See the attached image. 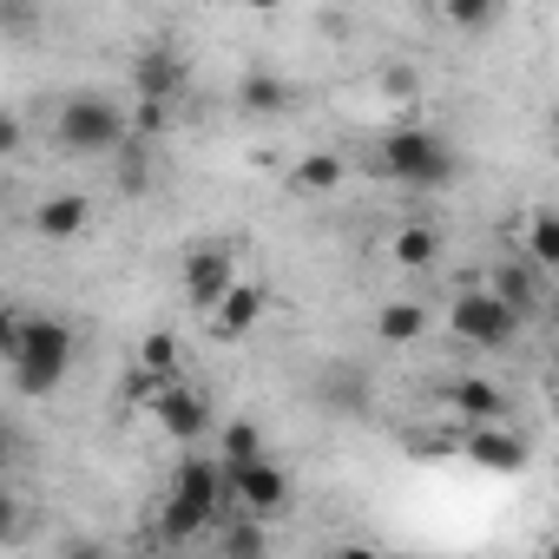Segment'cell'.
Wrapping results in <instances>:
<instances>
[{
	"label": "cell",
	"mask_w": 559,
	"mask_h": 559,
	"mask_svg": "<svg viewBox=\"0 0 559 559\" xmlns=\"http://www.w3.org/2000/svg\"><path fill=\"white\" fill-rule=\"evenodd\" d=\"M552 376H559V356H552Z\"/></svg>",
	"instance_id": "cell-27"
},
{
	"label": "cell",
	"mask_w": 559,
	"mask_h": 559,
	"mask_svg": "<svg viewBox=\"0 0 559 559\" xmlns=\"http://www.w3.org/2000/svg\"><path fill=\"white\" fill-rule=\"evenodd\" d=\"M230 493H237V513H257V520H270V513L290 507V480H284V467H276L270 454L230 467Z\"/></svg>",
	"instance_id": "cell-7"
},
{
	"label": "cell",
	"mask_w": 559,
	"mask_h": 559,
	"mask_svg": "<svg viewBox=\"0 0 559 559\" xmlns=\"http://www.w3.org/2000/svg\"><path fill=\"white\" fill-rule=\"evenodd\" d=\"M165 132V99H139L132 112V139H158Z\"/></svg>",
	"instance_id": "cell-24"
},
{
	"label": "cell",
	"mask_w": 559,
	"mask_h": 559,
	"mask_svg": "<svg viewBox=\"0 0 559 559\" xmlns=\"http://www.w3.org/2000/svg\"><path fill=\"white\" fill-rule=\"evenodd\" d=\"M493 290H500L520 317H526V310H533V297H539V284H533V270H526V263H500V270H493Z\"/></svg>",
	"instance_id": "cell-21"
},
{
	"label": "cell",
	"mask_w": 559,
	"mask_h": 559,
	"mask_svg": "<svg viewBox=\"0 0 559 559\" xmlns=\"http://www.w3.org/2000/svg\"><path fill=\"white\" fill-rule=\"evenodd\" d=\"M230 284H237V243H191V257H185V304L198 317H211Z\"/></svg>",
	"instance_id": "cell-6"
},
{
	"label": "cell",
	"mask_w": 559,
	"mask_h": 559,
	"mask_svg": "<svg viewBox=\"0 0 559 559\" xmlns=\"http://www.w3.org/2000/svg\"><path fill=\"white\" fill-rule=\"evenodd\" d=\"M448 330H454L467 349H507V343L520 336V310H513L500 290H467V297H454Z\"/></svg>",
	"instance_id": "cell-5"
},
{
	"label": "cell",
	"mask_w": 559,
	"mask_h": 559,
	"mask_svg": "<svg viewBox=\"0 0 559 559\" xmlns=\"http://www.w3.org/2000/svg\"><path fill=\"white\" fill-rule=\"evenodd\" d=\"M454 408H461L467 421H500V415H507V395H500L493 382H480V376H461V382H454Z\"/></svg>",
	"instance_id": "cell-16"
},
{
	"label": "cell",
	"mask_w": 559,
	"mask_h": 559,
	"mask_svg": "<svg viewBox=\"0 0 559 559\" xmlns=\"http://www.w3.org/2000/svg\"><path fill=\"white\" fill-rule=\"evenodd\" d=\"M382 171H389L395 185L441 191V185L461 171V158H454V145H448L441 132H428V126H402V132L382 139Z\"/></svg>",
	"instance_id": "cell-4"
},
{
	"label": "cell",
	"mask_w": 559,
	"mask_h": 559,
	"mask_svg": "<svg viewBox=\"0 0 559 559\" xmlns=\"http://www.w3.org/2000/svg\"><path fill=\"white\" fill-rule=\"evenodd\" d=\"M152 415H158V428L171 435V441H185V448H198L217 421H211V402L198 395V389H185V382H165L158 395H152Z\"/></svg>",
	"instance_id": "cell-8"
},
{
	"label": "cell",
	"mask_w": 559,
	"mask_h": 559,
	"mask_svg": "<svg viewBox=\"0 0 559 559\" xmlns=\"http://www.w3.org/2000/svg\"><path fill=\"white\" fill-rule=\"evenodd\" d=\"M546 552H552V559H559V539H546Z\"/></svg>",
	"instance_id": "cell-26"
},
{
	"label": "cell",
	"mask_w": 559,
	"mask_h": 559,
	"mask_svg": "<svg viewBox=\"0 0 559 559\" xmlns=\"http://www.w3.org/2000/svg\"><path fill=\"white\" fill-rule=\"evenodd\" d=\"M243 8H257V14H270V8H284V0H243Z\"/></svg>",
	"instance_id": "cell-25"
},
{
	"label": "cell",
	"mask_w": 559,
	"mask_h": 559,
	"mask_svg": "<svg viewBox=\"0 0 559 559\" xmlns=\"http://www.w3.org/2000/svg\"><path fill=\"white\" fill-rule=\"evenodd\" d=\"M500 8H507V0H441L448 27H461V34H487L500 21Z\"/></svg>",
	"instance_id": "cell-20"
},
{
	"label": "cell",
	"mask_w": 559,
	"mask_h": 559,
	"mask_svg": "<svg viewBox=\"0 0 559 559\" xmlns=\"http://www.w3.org/2000/svg\"><path fill=\"white\" fill-rule=\"evenodd\" d=\"M461 454H467L474 467H487V474H520V467H526V441H520L513 428H500V421H474V428L461 435Z\"/></svg>",
	"instance_id": "cell-9"
},
{
	"label": "cell",
	"mask_w": 559,
	"mask_h": 559,
	"mask_svg": "<svg viewBox=\"0 0 559 559\" xmlns=\"http://www.w3.org/2000/svg\"><path fill=\"white\" fill-rule=\"evenodd\" d=\"M211 539H217V552H263V520L243 513V526H224V533H211Z\"/></svg>",
	"instance_id": "cell-23"
},
{
	"label": "cell",
	"mask_w": 559,
	"mask_h": 559,
	"mask_svg": "<svg viewBox=\"0 0 559 559\" xmlns=\"http://www.w3.org/2000/svg\"><path fill=\"white\" fill-rule=\"evenodd\" d=\"M526 257L539 270H559V211H533L526 217Z\"/></svg>",
	"instance_id": "cell-18"
},
{
	"label": "cell",
	"mask_w": 559,
	"mask_h": 559,
	"mask_svg": "<svg viewBox=\"0 0 559 559\" xmlns=\"http://www.w3.org/2000/svg\"><path fill=\"white\" fill-rule=\"evenodd\" d=\"M237 106H243L250 119H276V112L290 106V86L276 80V73H250V80L237 86Z\"/></svg>",
	"instance_id": "cell-14"
},
{
	"label": "cell",
	"mask_w": 559,
	"mask_h": 559,
	"mask_svg": "<svg viewBox=\"0 0 559 559\" xmlns=\"http://www.w3.org/2000/svg\"><path fill=\"white\" fill-rule=\"evenodd\" d=\"M441 257V237L428 230V224H402L395 230V263H408V270H428Z\"/></svg>",
	"instance_id": "cell-19"
},
{
	"label": "cell",
	"mask_w": 559,
	"mask_h": 559,
	"mask_svg": "<svg viewBox=\"0 0 559 559\" xmlns=\"http://www.w3.org/2000/svg\"><path fill=\"white\" fill-rule=\"evenodd\" d=\"M552 317H559V310H552Z\"/></svg>",
	"instance_id": "cell-28"
},
{
	"label": "cell",
	"mask_w": 559,
	"mask_h": 559,
	"mask_svg": "<svg viewBox=\"0 0 559 559\" xmlns=\"http://www.w3.org/2000/svg\"><path fill=\"white\" fill-rule=\"evenodd\" d=\"M139 369H152L158 382H178V343H171L165 330H152V336L139 343Z\"/></svg>",
	"instance_id": "cell-22"
},
{
	"label": "cell",
	"mask_w": 559,
	"mask_h": 559,
	"mask_svg": "<svg viewBox=\"0 0 559 559\" xmlns=\"http://www.w3.org/2000/svg\"><path fill=\"white\" fill-rule=\"evenodd\" d=\"M8 369H14L21 395H53L67 382V369H73V330L60 317H27L21 343L8 349Z\"/></svg>",
	"instance_id": "cell-2"
},
{
	"label": "cell",
	"mask_w": 559,
	"mask_h": 559,
	"mask_svg": "<svg viewBox=\"0 0 559 559\" xmlns=\"http://www.w3.org/2000/svg\"><path fill=\"white\" fill-rule=\"evenodd\" d=\"M211 448H217V461H224V467H243V461H263V428H257V421H224Z\"/></svg>",
	"instance_id": "cell-17"
},
{
	"label": "cell",
	"mask_w": 559,
	"mask_h": 559,
	"mask_svg": "<svg viewBox=\"0 0 559 559\" xmlns=\"http://www.w3.org/2000/svg\"><path fill=\"white\" fill-rule=\"evenodd\" d=\"M126 139H132V119L106 93H73L60 106V119H53V145L67 158H112Z\"/></svg>",
	"instance_id": "cell-3"
},
{
	"label": "cell",
	"mask_w": 559,
	"mask_h": 559,
	"mask_svg": "<svg viewBox=\"0 0 559 559\" xmlns=\"http://www.w3.org/2000/svg\"><path fill=\"white\" fill-rule=\"evenodd\" d=\"M185 80H191V73H185V60H178L165 40H158V47H145V53L132 60V93H139V99H165V106H171V99L185 93Z\"/></svg>",
	"instance_id": "cell-11"
},
{
	"label": "cell",
	"mask_w": 559,
	"mask_h": 559,
	"mask_svg": "<svg viewBox=\"0 0 559 559\" xmlns=\"http://www.w3.org/2000/svg\"><path fill=\"white\" fill-rule=\"evenodd\" d=\"M343 185V158H330V152H310L297 171H290V191L297 198H330Z\"/></svg>",
	"instance_id": "cell-15"
},
{
	"label": "cell",
	"mask_w": 559,
	"mask_h": 559,
	"mask_svg": "<svg viewBox=\"0 0 559 559\" xmlns=\"http://www.w3.org/2000/svg\"><path fill=\"white\" fill-rule=\"evenodd\" d=\"M376 336L382 343H421L428 336V310H421V297H395V304H382V317H376Z\"/></svg>",
	"instance_id": "cell-13"
},
{
	"label": "cell",
	"mask_w": 559,
	"mask_h": 559,
	"mask_svg": "<svg viewBox=\"0 0 559 559\" xmlns=\"http://www.w3.org/2000/svg\"><path fill=\"white\" fill-rule=\"evenodd\" d=\"M217 520H237V493H230V467L211 454H185L178 474H171V493H165V520H158V539L185 546L198 533H211Z\"/></svg>",
	"instance_id": "cell-1"
},
{
	"label": "cell",
	"mask_w": 559,
	"mask_h": 559,
	"mask_svg": "<svg viewBox=\"0 0 559 559\" xmlns=\"http://www.w3.org/2000/svg\"><path fill=\"white\" fill-rule=\"evenodd\" d=\"M263 310H270V290H263V284H230V290H224V304H217L204 323H211V336H217V343H243V336L263 323Z\"/></svg>",
	"instance_id": "cell-10"
},
{
	"label": "cell",
	"mask_w": 559,
	"mask_h": 559,
	"mask_svg": "<svg viewBox=\"0 0 559 559\" xmlns=\"http://www.w3.org/2000/svg\"><path fill=\"white\" fill-rule=\"evenodd\" d=\"M86 217H93V204H86L80 191H60V198H47V204L34 211V230H40V237H53V243H67V237H80V230H86Z\"/></svg>",
	"instance_id": "cell-12"
}]
</instances>
